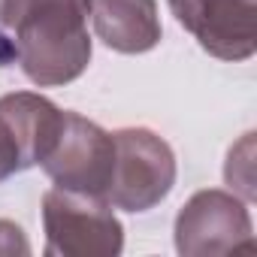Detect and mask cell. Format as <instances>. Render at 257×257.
<instances>
[{"label":"cell","mask_w":257,"mask_h":257,"mask_svg":"<svg viewBox=\"0 0 257 257\" xmlns=\"http://www.w3.org/2000/svg\"><path fill=\"white\" fill-rule=\"evenodd\" d=\"M91 0H0V67L34 85L76 82L91 64Z\"/></svg>","instance_id":"6da1fadb"},{"label":"cell","mask_w":257,"mask_h":257,"mask_svg":"<svg viewBox=\"0 0 257 257\" xmlns=\"http://www.w3.org/2000/svg\"><path fill=\"white\" fill-rule=\"evenodd\" d=\"M115 164L106 203L121 212H149L164 203L176 185V152L149 127H121L112 134Z\"/></svg>","instance_id":"7a4b0ae2"},{"label":"cell","mask_w":257,"mask_h":257,"mask_svg":"<svg viewBox=\"0 0 257 257\" xmlns=\"http://www.w3.org/2000/svg\"><path fill=\"white\" fill-rule=\"evenodd\" d=\"M43 230L49 257H115L124 227L103 197L52 188L43 194Z\"/></svg>","instance_id":"3957f363"},{"label":"cell","mask_w":257,"mask_h":257,"mask_svg":"<svg viewBox=\"0 0 257 257\" xmlns=\"http://www.w3.org/2000/svg\"><path fill=\"white\" fill-rule=\"evenodd\" d=\"M254 248L248 203L233 191H197L176 215V251L185 257H221Z\"/></svg>","instance_id":"277c9868"},{"label":"cell","mask_w":257,"mask_h":257,"mask_svg":"<svg viewBox=\"0 0 257 257\" xmlns=\"http://www.w3.org/2000/svg\"><path fill=\"white\" fill-rule=\"evenodd\" d=\"M112 164H115L112 134L103 131L100 124H94L91 118L64 109L61 134H58L52 152L40 164L43 173L55 182V188L106 200Z\"/></svg>","instance_id":"5b68a950"},{"label":"cell","mask_w":257,"mask_h":257,"mask_svg":"<svg viewBox=\"0 0 257 257\" xmlns=\"http://www.w3.org/2000/svg\"><path fill=\"white\" fill-rule=\"evenodd\" d=\"M176 22L218 61H248L257 52V0H167Z\"/></svg>","instance_id":"8992f818"},{"label":"cell","mask_w":257,"mask_h":257,"mask_svg":"<svg viewBox=\"0 0 257 257\" xmlns=\"http://www.w3.org/2000/svg\"><path fill=\"white\" fill-rule=\"evenodd\" d=\"M88 19L97 40L121 55H146L164 37L158 0H91Z\"/></svg>","instance_id":"52a82bcc"},{"label":"cell","mask_w":257,"mask_h":257,"mask_svg":"<svg viewBox=\"0 0 257 257\" xmlns=\"http://www.w3.org/2000/svg\"><path fill=\"white\" fill-rule=\"evenodd\" d=\"M31 167H37L31 146L22 134V127L16 124L13 112L7 109V103L0 100V182H7Z\"/></svg>","instance_id":"ba28073f"},{"label":"cell","mask_w":257,"mask_h":257,"mask_svg":"<svg viewBox=\"0 0 257 257\" xmlns=\"http://www.w3.org/2000/svg\"><path fill=\"white\" fill-rule=\"evenodd\" d=\"M224 182L230 185V191L236 197H242L245 203H254L257 188H254V134H245L224 161Z\"/></svg>","instance_id":"9c48e42d"},{"label":"cell","mask_w":257,"mask_h":257,"mask_svg":"<svg viewBox=\"0 0 257 257\" xmlns=\"http://www.w3.org/2000/svg\"><path fill=\"white\" fill-rule=\"evenodd\" d=\"M16 254H31V242L16 221L0 218V257H16Z\"/></svg>","instance_id":"30bf717a"}]
</instances>
